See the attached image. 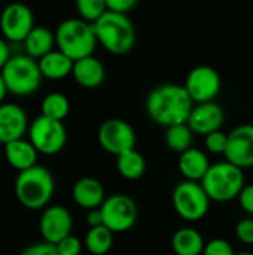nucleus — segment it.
Segmentation results:
<instances>
[{
	"instance_id": "f257e3e1",
	"label": "nucleus",
	"mask_w": 253,
	"mask_h": 255,
	"mask_svg": "<svg viewBox=\"0 0 253 255\" xmlns=\"http://www.w3.org/2000/svg\"><path fill=\"white\" fill-rule=\"evenodd\" d=\"M194 105L185 87L179 84H161L152 88L145 102L149 118L166 128L188 123Z\"/></svg>"
},
{
	"instance_id": "f03ea898",
	"label": "nucleus",
	"mask_w": 253,
	"mask_h": 255,
	"mask_svg": "<svg viewBox=\"0 0 253 255\" xmlns=\"http://www.w3.org/2000/svg\"><path fill=\"white\" fill-rule=\"evenodd\" d=\"M15 197L30 211H39L48 206L55 191V181L52 173L43 166H33L27 170L18 172L15 179Z\"/></svg>"
},
{
	"instance_id": "7ed1b4c3",
	"label": "nucleus",
	"mask_w": 253,
	"mask_h": 255,
	"mask_svg": "<svg viewBox=\"0 0 253 255\" xmlns=\"http://www.w3.org/2000/svg\"><path fill=\"white\" fill-rule=\"evenodd\" d=\"M92 25L97 42L113 55H124L136 45V27L125 13L107 10Z\"/></svg>"
},
{
	"instance_id": "20e7f679",
	"label": "nucleus",
	"mask_w": 253,
	"mask_h": 255,
	"mask_svg": "<svg viewBox=\"0 0 253 255\" xmlns=\"http://www.w3.org/2000/svg\"><path fill=\"white\" fill-rule=\"evenodd\" d=\"M97 43L94 25L82 18H67L61 21L55 30L57 49L73 61L92 55Z\"/></svg>"
},
{
	"instance_id": "39448f33",
	"label": "nucleus",
	"mask_w": 253,
	"mask_h": 255,
	"mask_svg": "<svg viewBox=\"0 0 253 255\" xmlns=\"http://www.w3.org/2000/svg\"><path fill=\"white\" fill-rule=\"evenodd\" d=\"M204 191L212 202L225 203L239 199L245 188L243 169L225 161L212 164L201 181Z\"/></svg>"
},
{
	"instance_id": "423d86ee",
	"label": "nucleus",
	"mask_w": 253,
	"mask_h": 255,
	"mask_svg": "<svg viewBox=\"0 0 253 255\" xmlns=\"http://www.w3.org/2000/svg\"><path fill=\"white\" fill-rule=\"evenodd\" d=\"M6 88L10 94L18 97H27L34 94L42 84V72L37 60L27 54L12 55L0 70Z\"/></svg>"
},
{
	"instance_id": "0eeeda50",
	"label": "nucleus",
	"mask_w": 253,
	"mask_h": 255,
	"mask_svg": "<svg viewBox=\"0 0 253 255\" xmlns=\"http://www.w3.org/2000/svg\"><path fill=\"white\" fill-rule=\"evenodd\" d=\"M210 202L201 182L180 181L171 193V203L176 214L188 223L203 220L209 212Z\"/></svg>"
},
{
	"instance_id": "6e6552de",
	"label": "nucleus",
	"mask_w": 253,
	"mask_h": 255,
	"mask_svg": "<svg viewBox=\"0 0 253 255\" xmlns=\"http://www.w3.org/2000/svg\"><path fill=\"white\" fill-rule=\"evenodd\" d=\"M28 140L39 154L55 155L66 146L67 131L63 121L40 115L28 127Z\"/></svg>"
},
{
	"instance_id": "1a4fd4ad",
	"label": "nucleus",
	"mask_w": 253,
	"mask_h": 255,
	"mask_svg": "<svg viewBox=\"0 0 253 255\" xmlns=\"http://www.w3.org/2000/svg\"><path fill=\"white\" fill-rule=\"evenodd\" d=\"M100 209L103 214V226H106L113 235L128 232L137 221L136 202L122 193L106 197Z\"/></svg>"
},
{
	"instance_id": "9d476101",
	"label": "nucleus",
	"mask_w": 253,
	"mask_h": 255,
	"mask_svg": "<svg viewBox=\"0 0 253 255\" xmlns=\"http://www.w3.org/2000/svg\"><path fill=\"white\" fill-rule=\"evenodd\" d=\"M97 139L100 146L118 157L122 152H127L130 149L136 148V142H137V136L134 128L131 127V124H128L127 121L121 120V118H110L106 120L97 131Z\"/></svg>"
},
{
	"instance_id": "9b49d317",
	"label": "nucleus",
	"mask_w": 253,
	"mask_h": 255,
	"mask_svg": "<svg viewBox=\"0 0 253 255\" xmlns=\"http://www.w3.org/2000/svg\"><path fill=\"white\" fill-rule=\"evenodd\" d=\"M183 87L195 105L207 103V102H215V99L221 91L222 81H221V75L215 67L201 64L189 70Z\"/></svg>"
},
{
	"instance_id": "f8f14e48",
	"label": "nucleus",
	"mask_w": 253,
	"mask_h": 255,
	"mask_svg": "<svg viewBox=\"0 0 253 255\" xmlns=\"http://www.w3.org/2000/svg\"><path fill=\"white\" fill-rule=\"evenodd\" d=\"M33 10L24 3H9L0 13V31L6 40L24 42L34 28Z\"/></svg>"
},
{
	"instance_id": "ddd939ff",
	"label": "nucleus",
	"mask_w": 253,
	"mask_h": 255,
	"mask_svg": "<svg viewBox=\"0 0 253 255\" xmlns=\"http://www.w3.org/2000/svg\"><path fill=\"white\" fill-rule=\"evenodd\" d=\"M224 157L240 169L253 167V124H240L228 133Z\"/></svg>"
},
{
	"instance_id": "4468645a",
	"label": "nucleus",
	"mask_w": 253,
	"mask_h": 255,
	"mask_svg": "<svg viewBox=\"0 0 253 255\" xmlns=\"http://www.w3.org/2000/svg\"><path fill=\"white\" fill-rule=\"evenodd\" d=\"M73 218L67 208L61 205L46 206L40 215L39 232L45 242L57 245L60 241L72 235Z\"/></svg>"
},
{
	"instance_id": "2eb2a0df",
	"label": "nucleus",
	"mask_w": 253,
	"mask_h": 255,
	"mask_svg": "<svg viewBox=\"0 0 253 255\" xmlns=\"http://www.w3.org/2000/svg\"><path fill=\"white\" fill-rule=\"evenodd\" d=\"M225 121L224 109L216 102L197 103L192 108V112L188 118V126L194 134L207 136L216 130H221Z\"/></svg>"
},
{
	"instance_id": "dca6fc26",
	"label": "nucleus",
	"mask_w": 253,
	"mask_h": 255,
	"mask_svg": "<svg viewBox=\"0 0 253 255\" xmlns=\"http://www.w3.org/2000/svg\"><path fill=\"white\" fill-rule=\"evenodd\" d=\"M28 131V120L24 109L15 103L0 105V143L22 139Z\"/></svg>"
},
{
	"instance_id": "f3484780",
	"label": "nucleus",
	"mask_w": 253,
	"mask_h": 255,
	"mask_svg": "<svg viewBox=\"0 0 253 255\" xmlns=\"http://www.w3.org/2000/svg\"><path fill=\"white\" fill-rule=\"evenodd\" d=\"M72 197L75 203L85 211L97 209L106 200L103 184L98 179L91 178V176L81 178L73 184Z\"/></svg>"
},
{
	"instance_id": "a211bd4d",
	"label": "nucleus",
	"mask_w": 253,
	"mask_h": 255,
	"mask_svg": "<svg viewBox=\"0 0 253 255\" xmlns=\"http://www.w3.org/2000/svg\"><path fill=\"white\" fill-rule=\"evenodd\" d=\"M72 75L81 87L97 88L106 79V69H104V64L97 57L88 55L73 63Z\"/></svg>"
},
{
	"instance_id": "6ab92c4d",
	"label": "nucleus",
	"mask_w": 253,
	"mask_h": 255,
	"mask_svg": "<svg viewBox=\"0 0 253 255\" xmlns=\"http://www.w3.org/2000/svg\"><path fill=\"white\" fill-rule=\"evenodd\" d=\"M179 172L186 181H194V182H201L206 173L210 169V161L209 157L204 151L198 148H191L182 154H179Z\"/></svg>"
},
{
	"instance_id": "aec40b11",
	"label": "nucleus",
	"mask_w": 253,
	"mask_h": 255,
	"mask_svg": "<svg viewBox=\"0 0 253 255\" xmlns=\"http://www.w3.org/2000/svg\"><path fill=\"white\" fill-rule=\"evenodd\" d=\"M37 154L39 152L33 146V143L30 140H25L24 137L4 145V157L7 163L18 172L36 166Z\"/></svg>"
},
{
	"instance_id": "412c9836",
	"label": "nucleus",
	"mask_w": 253,
	"mask_h": 255,
	"mask_svg": "<svg viewBox=\"0 0 253 255\" xmlns=\"http://www.w3.org/2000/svg\"><path fill=\"white\" fill-rule=\"evenodd\" d=\"M37 63H39V69L43 78L58 81L72 75L75 61L70 57H67L64 52H61L60 49H52L51 52L39 58Z\"/></svg>"
},
{
	"instance_id": "4be33fe9",
	"label": "nucleus",
	"mask_w": 253,
	"mask_h": 255,
	"mask_svg": "<svg viewBox=\"0 0 253 255\" xmlns=\"http://www.w3.org/2000/svg\"><path fill=\"white\" fill-rule=\"evenodd\" d=\"M204 247L201 233L192 227H182L171 238V250L176 255H203Z\"/></svg>"
},
{
	"instance_id": "5701e85b",
	"label": "nucleus",
	"mask_w": 253,
	"mask_h": 255,
	"mask_svg": "<svg viewBox=\"0 0 253 255\" xmlns=\"http://www.w3.org/2000/svg\"><path fill=\"white\" fill-rule=\"evenodd\" d=\"M54 46H55V33H52L48 27H42V25L34 27L24 40L25 54L34 60H39L48 52H51Z\"/></svg>"
},
{
	"instance_id": "b1692460",
	"label": "nucleus",
	"mask_w": 253,
	"mask_h": 255,
	"mask_svg": "<svg viewBox=\"0 0 253 255\" xmlns=\"http://www.w3.org/2000/svg\"><path fill=\"white\" fill-rule=\"evenodd\" d=\"M118 173L128 181H137L146 173V158L136 148L116 157Z\"/></svg>"
},
{
	"instance_id": "393cba45",
	"label": "nucleus",
	"mask_w": 253,
	"mask_h": 255,
	"mask_svg": "<svg viewBox=\"0 0 253 255\" xmlns=\"http://www.w3.org/2000/svg\"><path fill=\"white\" fill-rule=\"evenodd\" d=\"M164 140H166V145L170 151L182 154V152L192 148L194 131L191 130V127L186 123L185 124H176V126L166 128Z\"/></svg>"
},
{
	"instance_id": "a878e982",
	"label": "nucleus",
	"mask_w": 253,
	"mask_h": 255,
	"mask_svg": "<svg viewBox=\"0 0 253 255\" xmlns=\"http://www.w3.org/2000/svg\"><path fill=\"white\" fill-rule=\"evenodd\" d=\"M86 251L92 255H106L113 247V233L106 226L91 227L84 242Z\"/></svg>"
},
{
	"instance_id": "bb28decb",
	"label": "nucleus",
	"mask_w": 253,
	"mask_h": 255,
	"mask_svg": "<svg viewBox=\"0 0 253 255\" xmlns=\"http://www.w3.org/2000/svg\"><path fill=\"white\" fill-rule=\"evenodd\" d=\"M40 111L43 117L63 121L70 112V102L63 93H49L42 100Z\"/></svg>"
},
{
	"instance_id": "cd10ccee",
	"label": "nucleus",
	"mask_w": 253,
	"mask_h": 255,
	"mask_svg": "<svg viewBox=\"0 0 253 255\" xmlns=\"http://www.w3.org/2000/svg\"><path fill=\"white\" fill-rule=\"evenodd\" d=\"M79 18L94 24L100 16L107 12L106 0H75Z\"/></svg>"
},
{
	"instance_id": "c85d7f7f",
	"label": "nucleus",
	"mask_w": 253,
	"mask_h": 255,
	"mask_svg": "<svg viewBox=\"0 0 253 255\" xmlns=\"http://www.w3.org/2000/svg\"><path fill=\"white\" fill-rule=\"evenodd\" d=\"M228 143V134L224 133L222 130H216L207 136H204V145L206 149L212 154H225Z\"/></svg>"
},
{
	"instance_id": "c756f323",
	"label": "nucleus",
	"mask_w": 253,
	"mask_h": 255,
	"mask_svg": "<svg viewBox=\"0 0 253 255\" xmlns=\"http://www.w3.org/2000/svg\"><path fill=\"white\" fill-rule=\"evenodd\" d=\"M203 255H236V253L225 239L216 238V239L206 242Z\"/></svg>"
},
{
	"instance_id": "7c9ffc66",
	"label": "nucleus",
	"mask_w": 253,
	"mask_h": 255,
	"mask_svg": "<svg viewBox=\"0 0 253 255\" xmlns=\"http://www.w3.org/2000/svg\"><path fill=\"white\" fill-rule=\"evenodd\" d=\"M55 248H57L60 255H81V253H82V242L76 236L70 235V236L64 238L63 241H60L55 245Z\"/></svg>"
},
{
	"instance_id": "2f4dec72",
	"label": "nucleus",
	"mask_w": 253,
	"mask_h": 255,
	"mask_svg": "<svg viewBox=\"0 0 253 255\" xmlns=\"http://www.w3.org/2000/svg\"><path fill=\"white\" fill-rule=\"evenodd\" d=\"M236 236L240 242L246 245H253V220L245 218L236 226Z\"/></svg>"
},
{
	"instance_id": "473e14b6",
	"label": "nucleus",
	"mask_w": 253,
	"mask_h": 255,
	"mask_svg": "<svg viewBox=\"0 0 253 255\" xmlns=\"http://www.w3.org/2000/svg\"><path fill=\"white\" fill-rule=\"evenodd\" d=\"M19 255H60L55 245L48 244V242H40V244H34L27 247Z\"/></svg>"
},
{
	"instance_id": "72a5a7b5",
	"label": "nucleus",
	"mask_w": 253,
	"mask_h": 255,
	"mask_svg": "<svg viewBox=\"0 0 253 255\" xmlns=\"http://www.w3.org/2000/svg\"><path fill=\"white\" fill-rule=\"evenodd\" d=\"M137 3L139 0H106L107 10L125 13V15H128V12H131L137 6Z\"/></svg>"
},
{
	"instance_id": "f704fd0d",
	"label": "nucleus",
	"mask_w": 253,
	"mask_h": 255,
	"mask_svg": "<svg viewBox=\"0 0 253 255\" xmlns=\"http://www.w3.org/2000/svg\"><path fill=\"white\" fill-rule=\"evenodd\" d=\"M239 202L245 212L253 215V184L245 185V188L242 190V193L239 196Z\"/></svg>"
},
{
	"instance_id": "c9c22d12",
	"label": "nucleus",
	"mask_w": 253,
	"mask_h": 255,
	"mask_svg": "<svg viewBox=\"0 0 253 255\" xmlns=\"http://www.w3.org/2000/svg\"><path fill=\"white\" fill-rule=\"evenodd\" d=\"M86 223L91 227H98V226H103V214H101V209L97 208V209H91L88 211V215H86Z\"/></svg>"
},
{
	"instance_id": "e433bc0d",
	"label": "nucleus",
	"mask_w": 253,
	"mask_h": 255,
	"mask_svg": "<svg viewBox=\"0 0 253 255\" xmlns=\"http://www.w3.org/2000/svg\"><path fill=\"white\" fill-rule=\"evenodd\" d=\"M10 49H9V45L6 42L4 37H0V70L3 69V66L7 63V60L10 58Z\"/></svg>"
},
{
	"instance_id": "4c0bfd02",
	"label": "nucleus",
	"mask_w": 253,
	"mask_h": 255,
	"mask_svg": "<svg viewBox=\"0 0 253 255\" xmlns=\"http://www.w3.org/2000/svg\"><path fill=\"white\" fill-rule=\"evenodd\" d=\"M7 93H9V91H7V88H6L4 79H3V76H1V73H0V105L3 103V100H4V97H6Z\"/></svg>"
},
{
	"instance_id": "58836bf2",
	"label": "nucleus",
	"mask_w": 253,
	"mask_h": 255,
	"mask_svg": "<svg viewBox=\"0 0 253 255\" xmlns=\"http://www.w3.org/2000/svg\"><path fill=\"white\" fill-rule=\"evenodd\" d=\"M236 255H253V253H249V251H243V253H237Z\"/></svg>"
}]
</instances>
